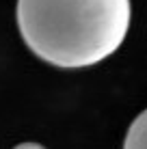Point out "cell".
<instances>
[{
    "label": "cell",
    "instance_id": "3",
    "mask_svg": "<svg viewBox=\"0 0 147 149\" xmlns=\"http://www.w3.org/2000/svg\"><path fill=\"white\" fill-rule=\"evenodd\" d=\"M15 149H45V147H41L39 143H22V145H17Z\"/></svg>",
    "mask_w": 147,
    "mask_h": 149
},
{
    "label": "cell",
    "instance_id": "2",
    "mask_svg": "<svg viewBox=\"0 0 147 149\" xmlns=\"http://www.w3.org/2000/svg\"><path fill=\"white\" fill-rule=\"evenodd\" d=\"M123 149H147V108L132 121L123 141Z\"/></svg>",
    "mask_w": 147,
    "mask_h": 149
},
{
    "label": "cell",
    "instance_id": "1",
    "mask_svg": "<svg viewBox=\"0 0 147 149\" xmlns=\"http://www.w3.org/2000/svg\"><path fill=\"white\" fill-rule=\"evenodd\" d=\"M17 28L35 56L61 69L102 63L128 37L130 0H17Z\"/></svg>",
    "mask_w": 147,
    "mask_h": 149
}]
</instances>
